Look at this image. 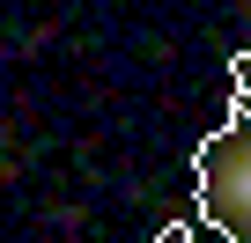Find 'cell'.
Here are the masks:
<instances>
[{
    "instance_id": "obj_1",
    "label": "cell",
    "mask_w": 251,
    "mask_h": 243,
    "mask_svg": "<svg viewBox=\"0 0 251 243\" xmlns=\"http://www.w3.org/2000/svg\"><path fill=\"white\" fill-rule=\"evenodd\" d=\"M192 192L200 221L222 228L229 243H251V103L229 110V126H214L192 155Z\"/></svg>"
},
{
    "instance_id": "obj_2",
    "label": "cell",
    "mask_w": 251,
    "mask_h": 243,
    "mask_svg": "<svg viewBox=\"0 0 251 243\" xmlns=\"http://www.w3.org/2000/svg\"><path fill=\"white\" fill-rule=\"evenodd\" d=\"M155 243H192V221H163V228H155Z\"/></svg>"
}]
</instances>
